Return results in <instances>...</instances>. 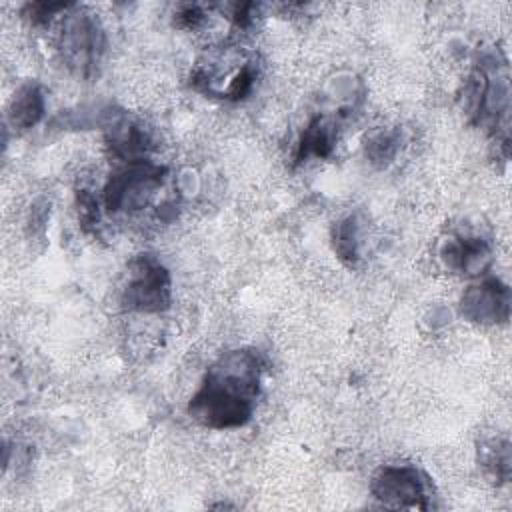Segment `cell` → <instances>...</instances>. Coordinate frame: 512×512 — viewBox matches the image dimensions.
I'll list each match as a JSON object with an SVG mask.
<instances>
[{"instance_id": "obj_1", "label": "cell", "mask_w": 512, "mask_h": 512, "mask_svg": "<svg viewBox=\"0 0 512 512\" xmlns=\"http://www.w3.org/2000/svg\"><path fill=\"white\" fill-rule=\"evenodd\" d=\"M262 358L254 350L224 354L208 370L204 384L192 396L190 416L208 428H236L250 420L258 396Z\"/></svg>"}, {"instance_id": "obj_2", "label": "cell", "mask_w": 512, "mask_h": 512, "mask_svg": "<svg viewBox=\"0 0 512 512\" xmlns=\"http://www.w3.org/2000/svg\"><path fill=\"white\" fill-rule=\"evenodd\" d=\"M164 168L150 162H130V166L116 172L104 190L108 210H140L144 208L162 184Z\"/></svg>"}, {"instance_id": "obj_3", "label": "cell", "mask_w": 512, "mask_h": 512, "mask_svg": "<svg viewBox=\"0 0 512 512\" xmlns=\"http://www.w3.org/2000/svg\"><path fill=\"white\" fill-rule=\"evenodd\" d=\"M60 50L72 70L82 76L92 74L104 50V34L100 22L88 12L68 14L62 26Z\"/></svg>"}, {"instance_id": "obj_4", "label": "cell", "mask_w": 512, "mask_h": 512, "mask_svg": "<svg viewBox=\"0 0 512 512\" xmlns=\"http://www.w3.org/2000/svg\"><path fill=\"white\" fill-rule=\"evenodd\" d=\"M374 498L388 508H430V490L426 476L412 466H384L380 468L370 486Z\"/></svg>"}, {"instance_id": "obj_5", "label": "cell", "mask_w": 512, "mask_h": 512, "mask_svg": "<svg viewBox=\"0 0 512 512\" xmlns=\"http://www.w3.org/2000/svg\"><path fill=\"white\" fill-rule=\"evenodd\" d=\"M128 308L142 312H160L170 304V276L166 268L150 256L132 262L130 282L124 292Z\"/></svg>"}, {"instance_id": "obj_6", "label": "cell", "mask_w": 512, "mask_h": 512, "mask_svg": "<svg viewBox=\"0 0 512 512\" xmlns=\"http://www.w3.org/2000/svg\"><path fill=\"white\" fill-rule=\"evenodd\" d=\"M462 314L474 322H506L510 314V290L498 280L470 286L462 296Z\"/></svg>"}, {"instance_id": "obj_7", "label": "cell", "mask_w": 512, "mask_h": 512, "mask_svg": "<svg viewBox=\"0 0 512 512\" xmlns=\"http://www.w3.org/2000/svg\"><path fill=\"white\" fill-rule=\"evenodd\" d=\"M444 260L452 270L476 274L488 264L490 248L482 238L450 240L444 248Z\"/></svg>"}, {"instance_id": "obj_8", "label": "cell", "mask_w": 512, "mask_h": 512, "mask_svg": "<svg viewBox=\"0 0 512 512\" xmlns=\"http://www.w3.org/2000/svg\"><path fill=\"white\" fill-rule=\"evenodd\" d=\"M44 116V96L38 84H24L12 98L8 108L10 124L18 130L34 126Z\"/></svg>"}, {"instance_id": "obj_9", "label": "cell", "mask_w": 512, "mask_h": 512, "mask_svg": "<svg viewBox=\"0 0 512 512\" xmlns=\"http://www.w3.org/2000/svg\"><path fill=\"white\" fill-rule=\"evenodd\" d=\"M108 142L116 156L136 162L138 156L144 154L148 148V134L138 124L122 118L118 122H112L108 132Z\"/></svg>"}, {"instance_id": "obj_10", "label": "cell", "mask_w": 512, "mask_h": 512, "mask_svg": "<svg viewBox=\"0 0 512 512\" xmlns=\"http://www.w3.org/2000/svg\"><path fill=\"white\" fill-rule=\"evenodd\" d=\"M332 146H334V130H332V126L326 120H322V118H314L308 124V128L304 130L302 138H300L296 160H302L308 154L326 158L332 152Z\"/></svg>"}, {"instance_id": "obj_11", "label": "cell", "mask_w": 512, "mask_h": 512, "mask_svg": "<svg viewBox=\"0 0 512 512\" xmlns=\"http://www.w3.org/2000/svg\"><path fill=\"white\" fill-rule=\"evenodd\" d=\"M360 234H358V220L356 216H348L340 220L334 228V250L342 262L348 266H354L358 262V244H360Z\"/></svg>"}, {"instance_id": "obj_12", "label": "cell", "mask_w": 512, "mask_h": 512, "mask_svg": "<svg viewBox=\"0 0 512 512\" xmlns=\"http://www.w3.org/2000/svg\"><path fill=\"white\" fill-rule=\"evenodd\" d=\"M480 450L484 468L496 478V482H506L510 478V444L506 440H492Z\"/></svg>"}, {"instance_id": "obj_13", "label": "cell", "mask_w": 512, "mask_h": 512, "mask_svg": "<svg viewBox=\"0 0 512 512\" xmlns=\"http://www.w3.org/2000/svg\"><path fill=\"white\" fill-rule=\"evenodd\" d=\"M398 148V138L396 134L390 132H380L376 136H372L366 142V156L374 162V164H388Z\"/></svg>"}, {"instance_id": "obj_14", "label": "cell", "mask_w": 512, "mask_h": 512, "mask_svg": "<svg viewBox=\"0 0 512 512\" xmlns=\"http://www.w3.org/2000/svg\"><path fill=\"white\" fill-rule=\"evenodd\" d=\"M78 206H80V220H82L84 228H88L90 224H94L98 220V202L92 194L80 192L78 194Z\"/></svg>"}, {"instance_id": "obj_15", "label": "cell", "mask_w": 512, "mask_h": 512, "mask_svg": "<svg viewBox=\"0 0 512 512\" xmlns=\"http://www.w3.org/2000/svg\"><path fill=\"white\" fill-rule=\"evenodd\" d=\"M68 4H30V18L36 24H44L52 18V14H56L58 10H66Z\"/></svg>"}, {"instance_id": "obj_16", "label": "cell", "mask_w": 512, "mask_h": 512, "mask_svg": "<svg viewBox=\"0 0 512 512\" xmlns=\"http://www.w3.org/2000/svg\"><path fill=\"white\" fill-rule=\"evenodd\" d=\"M204 18V12L198 8V6H182L180 12L176 14V20L180 26H186V28H194L196 24H200Z\"/></svg>"}]
</instances>
